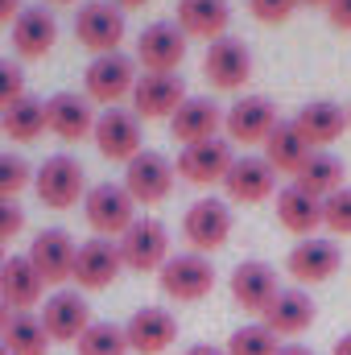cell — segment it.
<instances>
[{"mask_svg":"<svg viewBox=\"0 0 351 355\" xmlns=\"http://www.w3.org/2000/svg\"><path fill=\"white\" fill-rule=\"evenodd\" d=\"M33 190L46 207L54 211H71L75 202L87 198V174H83V162L71 157V153H50L37 170H33Z\"/></svg>","mask_w":351,"mask_h":355,"instance_id":"obj_1","label":"cell"},{"mask_svg":"<svg viewBox=\"0 0 351 355\" xmlns=\"http://www.w3.org/2000/svg\"><path fill=\"white\" fill-rule=\"evenodd\" d=\"M137 58L116 50V54H95L91 67L83 71V95L91 103H108V107H120L124 95H132L137 87Z\"/></svg>","mask_w":351,"mask_h":355,"instance_id":"obj_2","label":"cell"},{"mask_svg":"<svg viewBox=\"0 0 351 355\" xmlns=\"http://www.w3.org/2000/svg\"><path fill=\"white\" fill-rule=\"evenodd\" d=\"M83 215H87L91 232L112 240V236H124L132 223H137V198L124 190V182H95L83 198Z\"/></svg>","mask_w":351,"mask_h":355,"instance_id":"obj_3","label":"cell"},{"mask_svg":"<svg viewBox=\"0 0 351 355\" xmlns=\"http://www.w3.org/2000/svg\"><path fill=\"white\" fill-rule=\"evenodd\" d=\"M178 182L174 162L157 149H141L128 166H124V190L137 198V207H153V202H166L170 190Z\"/></svg>","mask_w":351,"mask_h":355,"instance_id":"obj_4","label":"cell"},{"mask_svg":"<svg viewBox=\"0 0 351 355\" xmlns=\"http://www.w3.org/2000/svg\"><path fill=\"white\" fill-rule=\"evenodd\" d=\"M157 281H162V293L174 297V302H203L215 289V265L203 252H194V248L190 252H174L162 265Z\"/></svg>","mask_w":351,"mask_h":355,"instance_id":"obj_5","label":"cell"},{"mask_svg":"<svg viewBox=\"0 0 351 355\" xmlns=\"http://www.w3.org/2000/svg\"><path fill=\"white\" fill-rule=\"evenodd\" d=\"M120 261L132 272H162V265L174 257L170 252V232L162 219H137L120 240Z\"/></svg>","mask_w":351,"mask_h":355,"instance_id":"obj_6","label":"cell"},{"mask_svg":"<svg viewBox=\"0 0 351 355\" xmlns=\"http://www.w3.org/2000/svg\"><path fill=\"white\" fill-rule=\"evenodd\" d=\"M232 227H236V219H232V207L223 202V198H198L190 211H186V219H182V236L194 244V252H219L228 240H232Z\"/></svg>","mask_w":351,"mask_h":355,"instance_id":"obj_7","label":"cell"},{"mask_svg":"<svg viewBox=\"0 0 351 355\" xmlns=\"http://www.w3.org/2000/svg\"><path fill=\"white\" fill-rule=\"evenodd\" d=\"M145 71L153 75H174L186 58V33L178 29V21H153L137 33V54H132Z\"/></svg>","mask_w":351,"mask_h":355,"instance_id":"obj_8","label":"cell"},{"mask_svg":"<svg viewBox=\"0 0 351 355\" xmlns=\"http://www.w3.org/2000/svg\"><path fill=\"white\" fill-rule=\"evenodd\" d=\"M75 37L91 54H116L124 42V12L112 0H87L75 12Z\"/></svg>","mask_w":351,"mask_h":355,"instance_id":"obj_9","label":"cell"},{"mask_svg":"<svg viewBox=\"0 0 351 355\" xmlns=\"http://www.w3.org/2000/svg\"><path fill=\"white\" fill-rule=\"evenodd\" d=\"M95 145H99V153L108 157V162H132L137 153H141V145H145V137H141V116L137 112H124V107H108V112H99V120H95Z\"/></svg>","mask_w":351,"mask_h":355,"instance_id":"obj_10","label":"cell"},{"mask_svg":"<svg viewBox=\"0 0 351 355\" xmlns=\"http://www.w3.org/2000/svg\"><path fill=\"white\" fill-rule=\"evenodd\" d=\"M277 120L281 116H277V103L268 95H244L223 112L228 141H236V145H264L268 132L277 128Z\"/></svg>","mask_w":351,"mask_h":355,"instance_id":"obj_11","label":"cell"},{"mask_svg":"<svg viewBox=\"0 0 351 355\" xmlns=\"http://www.w3.org/2000/svg\"><path fill=\"white\" fill-rule=\"evenodd\" d=\"M37 318L54 343H79L83 331L91 327V306L83 289H58V293H50V302L42 306Z\"/></svg>","mask_w":351,"mask_h":355,"instance_id":"obj_12","label":"cell"},{"mask_svg":"<svg viewBox=\"0 0 351 355\" xmlns=\"http://www.w3.org/2000/svg\"><path fill=\"white\" fill-rule=\"evenodd\" d=\"M339 265H343V252H339V244L327 240V236H306V240H298V244L289 248V257H285L289 277L302 281V285H323V281H331V277L339 272Z\"/></svg>","mask_w":351,"mask_h":355,"instance_id":"obj_13","label":"cell"},{"mask_svg":"<svg viewBox=\"0 0 351 355\" xmlns=\"http://www.w3.org/2000/svg\"><path fill=\"white\" fill-rule=\"evenodd\" d=\"M232 162H236L232 145H228L223 137H211V141L186 145V149L178 153L174 170H178V178H182V182H194V186H215V182H223V178H228Z\"/></svg>","mask_w":351,"mask_h":355,"instance_id":"obj_14","label":"cell"},{"mask_svg":"<svg viewBox=\"0 0 351 355\" xmlns=\"http://www.w3.org/2000/svg\"><path fill=\"white\" fill-rule=\"evenodd\" d=\"M203 75H207V83L219 91H236L248 83V75H252V54H248V46L240 42V37H215L211 46H207V54H203Z\"/></svg>","mask_w":351,"mask_h":355,"instance_id":"obj_15","label":"cell"},{"mask_svg":"<svg viewBox=\"0 0 351 355\" xmlns=\"http://www.w3.org/2000/svg\"><path fill=\"white\" fill-rule=\"evenodd\" d=\"M75 257H79V244H75L71 232H62V227H46V232H37L33 244H29V261L42 272L46 285L71 281V277H75Z\"/></svg>","mask_w":351,"mask_h":355,"instance_id":"obj_16","label":"cell"},{"mask_svg":"<svg viewBox=\"0 0 351 355\" xmlns=\"http://www.w3.org/2000/svg\"><path fill=\"white\" fill-rule=\"evenodd\" d=\"M190 95H186V83L174 75H153V71H145L141 79H137V87H132V112L141 116V120H170L178 107L186 103Z\"/></svg>","mask_w":351,"mask_h":355,"instance_id":"obj_17","label":"cell"},{"mask_svg":"<svg viewBox=\"0 0 351 355\" xmlns=\"http://www.w3.org/2000/svg\"><path fill=\"white\" fill-rule=\"evenodd\" d=\"M124 335H128V347L137 355H162L178 339V318L166 306H141L124 322Z\"/></svg>","mask_w":351,"mask_h":355,"instance_id":"obj_18","label":"cell"},{"mask_svg":"<svg viewBox=\"0 0 351 355\" xmlns=\"http://www.w3.org/2000/svg\"><path fill=\"white\" fill-rule=\"evenodd\" d=\"M120 244L116 240H103V236H91L79 244V257H75V285L79 289H108L116 277H120Z\"/></svg>","mask_w":351,"mask_h":355,"instance_id":"obj_19","label":"cell"},{"mask_svg":"<svg viewBox=\"0 0 351 355\" xmlns=\"http://www.w3.org/2000/svg\"><path fill=\"white\" fill-rule=\"evenodd\" d=\"M95 120H99L95 116V103H91L83 91H58L46 103V124L62 141H83V137H91L95 132Z\"/></svg>","mask_w":351,"mask_h":355,"instance_id":"obj_20","label":"cell"},{"mask_svg":"<svg viewBox=\"0 0 351 355\" xmlns=\"http://www.w3.org/2000/svg\"><path fill=\"white\" fill-rule=\"evenodd\" d=\"M219 124H223V107L207 95H190L174 116H170V137L178 145H198V141H211L219 137Z\"/></svg>","mask_w":351,"mask_h":355,"instance_id":"obj_21","label":"cell"},{"mask_svg":"<svg viewBox=\"0 0 351 355\" xmlns=\"http://www.w3.org/2000/svg\"><path fill=\"white\" fill-rule=\"evenodd\" d=\"M277 293H281V281H277V268L268 261H240L232 268V297H236V306L264 314Z\"/></svg>","mask_w":351,"mask_h":355,"instance_id":"obj_22","label":"cell"},{"mask_svg":"<svg viewBox=\"0 0 351 355\" xmlns=\"http://www.w3.org/2000/svg\"><path fill=\"white\" fill-rule=\"evenodd\" d=\"M223 190L232 202H264L268 194H277V170L257 153H244L232 162V170L223 178Z\"/></svg>","mask_w":351,"mask_h":355,"instance_id":"obj_23","label":"cell"},{"mask_svg":"<svg viewBox=\"0 0 351 355\" xmlns=\"http://www.w3.org/2000/svg\"><path fill=\"white\" fill-rule=\"evenodd\" d=\"M42 293H46V281H42V272L33 268L29 257H8L4 261V268H0V302L12 314L33 310L42 302Z\"/></svg>","mask_w":351,"mask_h":355,"instance_id":"obj_24","label":"cell"},{"mask_svg":"<svg viewBox=\"0 0 351 355\" xmlns=\"http://www.w3.org/2000/svg\"><path fill=\"white\" fill-rule=\"evenodd\" d=\"M293 124H298V132L306 137L310 149H323V145H335L348 132V107H339L335 99H310V103H302Z\"/></svg>","mask_w":351,"mask_h":355,"instance_id":"obj_25","label":"cell"},{"mask_svg":"<svg viewBox=\"0 0 351 355\" xmlns=\"http://www.w3.org/2000/svg\"><path fill=\"white\" fill-rule=\"evenodd\" d=\"M58 42V25H54V12L33 4V8H21L17 21H12V46H17V58H46Z\"/></svg>","mask_w":351,"mask_h":355,"instance_id":"obj_26","label":"cell"},{"mask_svg":"<svg viewBox=\"0 0 351 355\" xmlns=\"http://www.w3.org/2000/svg\"><path fill=\"white\" fill-rule=\"evenodd\" d=\"M314 314H318V310H314V297H310L306 289H281L261 318L277 339H289V335H302V331L314 322Z\"/></svg>","mask_w":351,"mask_h":355,"instance_id":"obj_27","label":"cell"},{"mask_svg":"<svg viewBox=\"0 0 351 355\" xmlns=\"http://www.w3.org/2000/svg\"><path fill=\"white\" fill-rule=\"evenodd\" d=\"M178 29L186 37H228V25H232V4L228 0H178Z\"/></svg>","mask_w":351,"mask_h":355,"instance_id":"obj_28","label":"cell"},{"mask_svg":"<svg viewBox=\"0 0 351 355\" xmlns=\"http://www.w3.org/2000/svg\"><path fill=\"white\" fill-rule=\"evenodd\" d=\"M277 223L285 227V232H293V236H310L318 223H323V198H314L310 190H302V186H281L277 190Z\"/></svg>","mask_w":351,"mask_h":355,"instance_id":"obj_29","label":"cell"},{"mask_svg":"<svg viewBox=\"0 0 351 355\" xmlns=\"http://www.w3.org/2000/svg\"><path fill=\"white\" fill-rule=\"evenodd\" d=\"M310 153H314V149L306 145V137L298 132L293 120H277V128H273L268 141H264V162H268L277 174H298Z\"/></svg>","mask_w":351,"mask_h":355,"instance_id":"obj_30","label":"cell"},{"mask_svg":"<svg viewBox=\"0 0 351 355\" xmlns=\"http://www.w3.org/2000/svg\"><path fill=\"white\" fill-rule=\"evenodd\" d=\"M46 128H50V124H46V103L33 99V95H21L17 103H8V107L0 112V132H4L8 141H17V145L37 141Z\"/></svg>","mask_w":351,"mask_h":355,"instance_id":"obj_31","label":"cell"},{"mask_svg":"<svg viewBox=\"0 0 351 355\" xmlns=\"http://www.w3.org/2000/svg\"><path fill=\"white\" fill-rule=\"evenodd\" d=\"M343 162L331 153V149H314L310 157H306V166L293 174V186H302V190H310L314 198H327V194H335L339 186H343Z\"/></svg>","mask_w":351,"mask_h":355,"instance_id":"obj_32","label":"cell"},{"mask_svg":"<svg viewBox=\"0 0 351 355\" xmlns=\"http://www.w3.org/2000/svg\"><path fill=\"white\" fill-rule=\"evenodd\" d=\"M0 343H4L8 355H46L50 352V335H46V327H42V318L33 310L12 314L8 327H4V335H0Z\"/></svg>","mask_w":351,"mask_h":355,"instance_id":"obj_33","label":"cell"},{"mask_svg":"<svg viewBox=\"0 0 351 355\" xmlns=\"http://www.w3.org/2000/svg\"><path fill=\"white\" fill-rule=\"evenodd\" d=\"M75 347H79V355H128L132 352L124 327H116V322H91Z\"/></svg>","mask_w":351,"mask_h":355,"instance_id":"obj_34","label":"cell"},{"mask_svg":"<svg viewBox=\"0 0 351 355\" xmlns=\"http://www.w3.org/2000/svg\"><path fill=\"white\" fill-rule=\"evenodd\" d=\"M277 335L264 327V322H248V327H236L232 339H228V355H277Z\"/></svg>","mask_w":351,"mask_h":355,"instance_id":"obj_35","label":"cell"},{"mask_svg":"<svg viewBox=\"0 0 351 355\" xmlns=\"http://www.w3.org/2000/svg\"><path fill=\"white\" fill-rule=\"evenodd\" d=\"M25 186H33V170L21 153H0V198H17Z\"/></svg>","mask_w":351,"mask_h":355,"instance_id":"obj_36","label":"cell"},{"mask_svg":"<svg viewBox=\"0 0 351 355\" xmlns=\"http://www.w3.org/2000/svg\"><path fill=\"white\" fill-rule=\"evenodd\" d=\"M323 227L335 236H351V186H339L323 198Z\"/></svg>","mask_w":351,"mask_h":355,"instance_id":"obj_37","label":"cell"},{"mask_svg":"<svg viewBox=\"0 0 351 355\" xmlns=\"http://www.w3.org/2000/svg\"><path fill=\"white\" fill-rule=\"evenodd\" d=\"M25 95V71L12 58H0V112Z\"/></svg>","mask_w":351,"mask_h":355,"instance_id":"obj_38","label":"cell"},{"mask_svg":"<svg viewBox=\"0 0 351 355\" xmlns=\"http://www.w3.org/2000/svg\"><path fill=\"white\" fill-rule=\"evenodd\" d=\"M298 4H302V0H248L252 17L264 21V25H281V21H289Z\"/></svg>","mask_w":351,"mask_h":355,"instance_id":"obj_39","label":"cell"},{"mask_svg":"<svg viewBox=\"0 0 351 355\" xmlns=\"http://www.w3.org/2000/svg\"><path fill=\"white\" fill-rule=\"evenodd\" d=\"M21 227H25V211H21V202H17V198H0V244L12 240Z\"/></svg>","mask_w":351,"mask_h":355,"instance_id":"obj_40","label":"cell"},{"mask_svg":"<svg viewBox=\"0 0 351 355\" xmlns=\"http://www.w3.org/2000/svg\"><path fill=\"white\" fill-rule=\"evenodd\" d=\"M327 17L335 29H351V0H331L327 4Z\"/></svg>","mask_w":351,"mask_h":355,"instance_id":"obj_41","label":"cell"},{"mask_svg":"<svg viewBox=\"0 0 351 355\" xmlns=\"http://www.w3.org/2000/svg\"><path fill=\"white\" fill-rule=\"evenodd\" d=\"M17 12H21V0H0V25L17 21Z\"/></svg>","mask_w":351,"mask_h":355,"instance_id":"obj_42","label":"cell"},{"mask_svg":"<svg viewBox=\"0 0 351 355\" xmlns=\"http://www.w3.org/2000/svg\"><path fill=\"white\" fill-rule=\"evenodd\" d=\"M182 355H228L223 347H215V343H194V347H186Z\"/></svg>","mask_w":351,"mask_h":355,"instance_id":"obj_43","label":"cell"},{"mask_svg":"<svg viewBox=\"0 0 351 355\" xmlns=\"http://www.w3.org/2000/svg\"><path fill=\"white\" fill-rule=\"evenodd\" d=\"M277 355H314V352H310V347H302V343H281Z\"/></svg>","mask_w":351,"mask_h":355,"instance_id":"obj_44","label":"cell"},{"mask_svg":"<svg viewBox=\"0 0 351 355\" xmlns=\"http://www.w3.org/2000/svg\"><path fill=\"white\" fill-rule=\"evenodd\" d=\"M331 355H351V331H348V335H339V339H335V347H331Z\"/></svg>","mask_w":351,"mask_h":355,"instance_id":"obj_45","label":"cell"},{"mask_svg":"<svg viewBox=\"0 0 351 355\" xmlns=\"http://www.w3.org/2000/svg\"><path fill=\"white\" fill-rule=\"evenodd\" d=\"M8 318H12V310H8V306L0 302V335H4V327H8Z\"/></svg>","mask_w":351,"mask_h":355,"instance_id":"obj_46","label":"cell"},{"mask_svg":"<svg viewBox=\"0 0 351 355\" xmlns=\"http://www.w3.org/2000/svg\"><path fill=\"white\" fill-rule=\"evenodd\" d=\"M116 8H141V4H149V0H112Z\"/></svg>","mask_w":351,"mask_h":355,"instance_id":"obj_47","label":"cell"},{"mask_svg":"<svg viewBox=\"0 0 351 355\" xmlns=\"http://www.w3.org/2000/svg\"><path fill=\"white\" fill-rule=\"evenodd\" d=\"M302 4H323V8H327V4H331V0H302Z\"/></svg>","mask_w":351,"mask_h":355,"instance_id":"obj_48","label":"cell"},{"mask_svg":"<svg viewBox=\"0 0 351 355\" xmlns=\"http://www.w3.org/2000/svg\"><path fill=\"white\" fill-rule=\"evenodd\" d=\"M4 261H8V257H4V244H0V268H4Z\"/></svg>","mask_w":351,"mask_h":355,"instance_id":"obj_49","label":"cell"},{"mask_svg":"<svg viewBox=\"0 0 351 355\" xmlns=\"http://www.w3.org/2000/svg\"><path fill=\"white\" fill-rule=\"evenodd\" d=\"M50 4H75V0H50Z\"/></svg>","mask_w":351,"mask_h":355,"instance_id":"obj_50","label":"cell"},{"mask_svg":"<svg viewBox=\"0 0 351 355\" xmlns=\"http://www.w3.org/2000/svg\"><path fill=\"white\" fill-rule=\"evenodd\" d=\"M0 355H8V352H4V343H0Z\"/></svg>","mask_w":351,"mask_h":355,"instance_id":"obj_51","label":"cell"},{"mask_svg":"<svg viewBox=\"0 0 351 355\" xmlns=\"http://www.w3.org/2000/svg\"><path fill=\"white\" fill-rule=\"evenodd\" d=\"M348 124H351V112H348Z\"/></svg>","mask_w":351,"mask_h":355,"instance_id":"obj_52","label":"cell"}]
</instances>
